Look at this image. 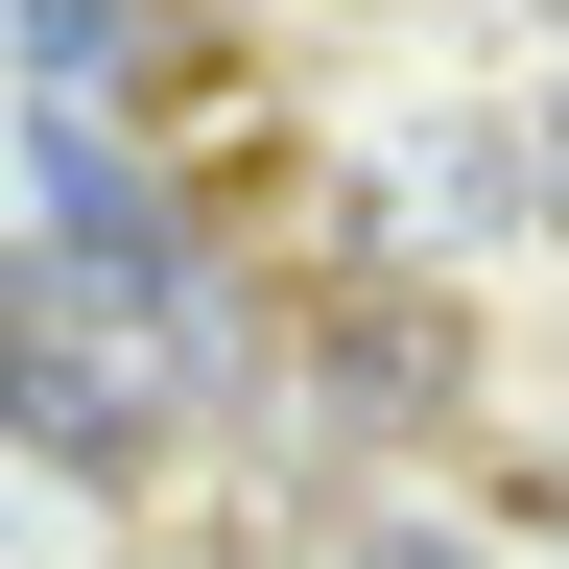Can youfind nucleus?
Wrapping results in <instances>:
<instances>
[{
    "mask_svg": "<svg viewBox=\"0 0 569 569\" xmlns=\"http://www.w3.org/2000/svg\"><path fill=\"white\" fill-rule=\"evenodd\" d=\"M24 48L71 71V96H142V71H190V24H167V0H24Z\"/></svg>",
    "mask_w": 569,
    "mask_h": 569,
    "instance_id": "nucleus-3",
    "label": "nucleus"
},
{
    "mask_svg": "<svg viewBox=\"0 0 569 569\" xmlns=\"http://www.w3.org/2000/svg\"><path fill=\"white\" fill-rule=\"evenodd\" d=\"M0 451L71 475V498L167 475L190 451V309H142V284H96V261H24L0 284Z\"/></svg>",
    "mask_w": 569,
    "mask_h": 569,
    "instance_id": "nucleus-1",
    "label": "nucleus"
},
{
    "mask_svg": "<svg viewBox=\"0 0 569 569\" xmlns=\"http://www.w3.org/2000/svg\"><path fill=\"white\" fill-rule=\"evenodd\" d=\"M356 569H451V546H356Z\"/></svg>",
    "mask_w": 569,
    "mask_h": 569,
    "instance_id": "nucleus-4",
    "label": "nucleus"
},
{
    "mask_svg": "<svg viewBox=\"0 0 569 569\" xmlns=\"http://www.w3.org/2000/svg\"><path fill=\"white\" fill-rule=\"evenodd\" d=\"M24 190H48V261H96V284H142V309H190V213L142 190L119 142H71V119H48V142H24Z\"/></svg>",
    "mask_w": 569,
    "mask_h": 569,
    "instance_id": "nucleus-2",
    "label": "nucleus"
},
{
    "mask_svg": "<svg viewBox=\"0 0 569 569\" xmlns=\"http://www.w3.org/2000/svg\"><path fill=\"white\" fill-rule=\"evenodd\" d=\"M546 213H569V119H546Z\"/></svg>",
    "mask_w": 569,
    "mask_h": 569,
    "instance_id": "nucleus-5",
    "label": "nucleus"
}]
</instances>
